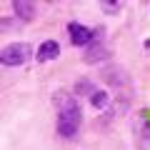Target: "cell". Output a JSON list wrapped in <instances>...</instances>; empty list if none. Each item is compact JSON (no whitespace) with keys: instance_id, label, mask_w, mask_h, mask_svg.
Instances as JSON below:
<instances>
[{"instance_id":"obj_1","label":"cell","mask_w":150,"mask_h":150,"mask_svg":"<svg viewBox=\"0 0 150 150\" xmlns=\"http://www.w3.org/2000/svg\"><path fill=\"white\" fill-rule=\"evenodd\" d=\"M55 108H58V120H55V128L58 135L63 138H75L83 123V108L78 103V98L70 95V93H58L53 98Z\"/></svg>"},{"instance_id":"obj_2","label":"cell","mask_w":150,"mask_h":150,"mask_svg":"<svg viewBox=\"0 0 150 150\" xmlns=\"http://www.w3.org/2000/svg\"><path fill=\"white\" fill-rule=\"evenodd\" d=\"M33 58V45L30 43H10L0 50V63L5 68H18V65H25Z\"/></svg>"},{"instance_id":"obj_3","label":"cell","mask_w":150,"mask_h":150,"mask_svg":"<svg viewBox=\"0 0 150 150\" xmlns=\"http://www.w3.org/2000/svg\"><path fill=\"white\" fill-rule=\"evenodd\" d=\"M68 38H70V43L75 48H88V45L95 43V30L73 20V23H68Z\"/></svg>"},{"instance_id":"obj_4","label":"cell","mask_w":150,"mask_h":150,"mask_svg":"<svg viewBox=\"0 0 150 150\" xmlns=\"http://www.w3.org/2000/svg\"><path fill=\"white\" fill-rule=\"evenodd\" d=\"M58 55H60V43L58 40H43V43L38 45V50H35V60L38 63L58 60Z\"/></svg>"},{"instance_id":"obj_5","label":"cell","mask_w":150,"mask_h":150,"mask_svg":"<svg viewBox=\"0 0 150 150\" xmlns=\"http://www.w3.org/2000/svg\"><path fill=\"white\" fill-rule=\"evenodd\" d=\"M35 5L33 3H25V0H15L13 3V15H15L18 23H30L33 18H35Z\"/></svg>"},{"instance_id":"obj_6","label":"cell","mask_w":150,"mask_h":150,"mask_svg":"<svg viewBox=\"0 0 150 150\" xmlns=\"http://www.w3.org/2000/svg\"><path fill=\"white\" fill-rule=\"evenodd\" d=\"M108 58V48H105V45H100V43H98L95 45V48H88V53H85V63H100V60H105Z\"/></svg>"},{"instance_id":"obj_7","label":"cell","mask_w":150,"mask_h":150,"mask_svg":"<svg viewBox=\"0 0 150 150\" xmlns=\"http://www.w3.org/2000/svg\"><path fill=\"white\" fill-rule=\"evenodd\" d=\"M108 103H110V95H108V90H95L90 95V105L95 108V110H103V108H108Z\"/></svg>"},{"instance_id":"obj_8","label":"cell","mask_w":150,"mask_h":150,"mask_svg":"<svg viewBox=\"0 0 150 150\" xmlns=\"http://www.w3.org/2000/svg\"><path fill=\"white\" fill-rule=\"evenodd\" d=\"M80 93H83V95H93V93H95V88H93L88 80H83V83H78V88H75V98L80 95Z\"/></svg>"},{"instance_id":"obj_9","label":"cell","mask_w":150,"mask_h":150,"mask_svg":"<svg viewBox=\"0 0 150 150\" xmlns=\"http://www.w3.org/2000/svg\"><path fill=\"white\" fill-rule=\"evenodd\" d=\"M100 8H103L105 13H118V10H120V3H118V0H103Z\"/></svg>"},{"instance_id":"obj_10","label":"cell","mask_w":150,"mask_h":150,"mask_svg":"<svg viewBox=\"0 0 150 150\" xmlns=\"http://www.w3.org/2000/svg\"><path fill=\"white\" fill-rule=\"evenodd\" d=\"M143 48H145V53L150 55V38H148V40H145V43H143Z\"/></svg>"}]
</instances>
